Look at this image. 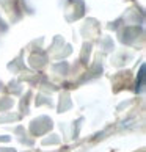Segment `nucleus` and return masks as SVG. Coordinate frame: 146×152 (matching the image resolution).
<instances>
[{"mask_svg":"<svg viewBox=\"0 0 146 152\" xmlns=\"http://www.w3.org/2000/svg\"><path fill=\"white\" fill-rule=\"evenodd\" d=\"M143 82H145V64L140 67V74H138V78H137V88H135V91H137V93L142 91Z\"/></svg>","mask_w":146,"mask_h":152,"instance_id":"obj_1","label":"nucleus"}]
</instances>
